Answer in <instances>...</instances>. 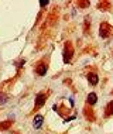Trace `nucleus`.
<instances>
[{"label": "nucleus", "mask_w": 113, "mask_h": 134, "mask_svg": "<svg viewBox=\"0 0 113 134\" xmlns=\"http://www.w3.org/2000/svg\"><path fill=\"white\" fill-rule=\"evenodd\" d=\"M86 102H88V104H90V106H93L95 103L98 102V96L95 92H90L88 96H86Z\"/></svg>", "instance_id": "6"}, {"label": "nucleus", "mask_w": 113, "mask_h": 134, "mask_svg": "<svg viewBox=\"0 0 113 134\" xmlns=\"http://www.w3.org/2000/svg\"><path fill=\"white\" fill-rule=\"evenodd\" d=\"M7 100H9V97H7L6 93H0V106L6 104V103H7Z\"/></svg>", "instance_id": "9"}, {"label": "nucleus", "mask_w": 113, "mask_h": 134, "mask_svg": "<svg viewBox=\"0 0 113 134\" xmlns=\"http://www.w3.org/2000/svg\"><path fill=\"white\" fill-rule=\"evenodd\" d=\"M47 4H48V2H47V0H45V2H44V0H41V2H40V6H41V7H44Z\"/></svg>", "instance_id": "11"}, {"label": "nucleus", "mask_w": 113, "mask_h": 134, "mask_svg": "<svg viewBox=\"0 0 113 134\" xmlns=\"http://www.w3.org/2000/svg\"><path fill=\"white\" fill-rule=\"evenodd\" d=\"M47 102V96L44 95V93H38L37 97H35V109H40Z\"/></svg>", "instance_id": "1"}, {"label": "nucleus", "mask_w": 113, "mask_h": 134, "mask_svg": "<svg viewBox=\"0 0 113 134\" xmlns=\"http://www.w3.org/2000/svg\"><path fill=\"white\" fill-rule=\"evenodd\" d=\"M110 26L109 24H106V23H103L100 26V37H103V38H106V37H109L110 35Z\"/></svg>", "instance_id": "2"}, {"label": "nucleus", "mask_w": 113, "mask_h": 134, "mask_svg": "<svg viewBox=\"0 0 113 134\" xmlns=\"http://www.w3.org/2000/svg\"><path fill=\"white\" fill-rule=\"evenodd\" d=\"M47 71H48V65L47 64H38V66L35 68V72H37L40 76H44L47 74Z\"/></svg>", "instance_id": "3"}, {"label": "nucleus", "mask_w": 113, "mask_h": 134, "mask_svg": "<svg viewBox=\"0 0 113 134\" xmlns=\"http://www.w3.org/2000/svg\"><path fill=\"white\" fill-rule=\"evenodd\" d=\"M88 82L90 83V85H98V82H99V76H98L95 72H92V74H88Z\"/></svg>", "instance_id": "7"}, {"label": "nucleus", "mask_w": 113, "mask_h": 134, "mask_svg": "<svg viewBox=\"0 0 113 134\" xmlns=\"http://www.w3.org/2000/svg\"><path fill=\"white\" fill-rule=\"evenodd\" d=\"M71 58H72V47L69 45V49H68V45L65 47V51H64V62L68 64L71 62Z\"/></svg>", "instance_id": "4"}, {"label": "nucleus", "mask_w": 113, "mask_h": 134, "mask_svg": "<svg viewBox=\"0 0 113 134\" xmlns=\"http://www.w3.org/2000/svg\"><path fill=\"white\" fill-rule=\"evenodd\" d=\"M112 114H113V102H110L106 106V113H105V116L109 117V116H112Z\"/></svg>", "instance_id": "8"}, {"label": "nucleus", "mask_w": 113, "mask_h": 134, "mask_svg": "<svg viewBox=\"0 0 113 134\" xmlns=\"http://www.w3.org/2000/svg\"><path fill=\"white\" fill-rule=\"evenodd\" d=\"M12 126V121H6V123H3V124H0V130H4L7 127H10Z\"/></svg>", "instance_id": "10"}, {"label": "nucleus", "mask_w": 113, "mask_h": 134, "mask_svg": "<svg viewBox=\"0 0 113 134\" xmlns=\"http://www.w3.org/2000/svg\"><path fill=\"white\" fill-rule=\"evenodd\" d=\"M42 121H44V117H42L41 114H37L34 117V120H33V127H34V129H40L42 126Z\"/></svg>", "instance_id": "5"}, {"label": "nucleus", "mask_w": 113, "mask_h": 134, "mask_svg": "<svg viewBox=\"0 0 113 134\" xmlns=\"http://www.w3.org/2000/svg\"><path fill=\"white\" fill-rule=\"evenodd\" d=\"M112 95H113V90H112Z\"/></svg>", "instance_id": "12"}]
</instances>
